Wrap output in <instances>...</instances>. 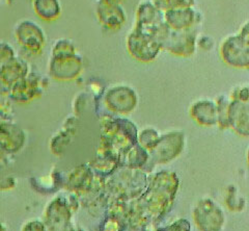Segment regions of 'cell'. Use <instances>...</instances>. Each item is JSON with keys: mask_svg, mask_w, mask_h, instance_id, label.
Listing matches in <instances>:
<instances>
[{"mask_svg": "<svg viewBox=\"0 0 249 231\" xmlns=\"http://www.w3.org/2000/svg\"><path fill=\"white\" fill-rule=\"evenodd\" d=\"M36 13L45 19L56 18L60 13L58 0H36Z\"/></svg>", "mask_w": 249, "mask_h": 231, "instance_id": "obj_3", "label": "cell"}, {"mask_svg": "<svg viewBox=\"0 0 249 231\" xmlns=\"http://www.w3.org/2000/svg\"><path fill=\"white\" fill-rule=\"evenodd\" d=\"M194 0H154V5L160 11H169L180 7H189L193 5Z\"/></svg>", "mask_w": 249, "mask_h": 231, "instance_id": "obj_4", "label": "cell"}, {"mask_svg": "<svg viewBox=\"0 0 249 231\" xmlns=\"http://www.w3.org/2000/svg\"><path fill=\"white\" fill-rule=\"evenodd\" d=\"M198 12H196L189 7H180L166 11L164 14L165 23L171 28L176 30L190 28L196 24L198 20Z\"/></svg>", "mask_w": 249, "mask_h": 231, "instance_id": "obj_1", "label": "cell"}, {"mask_svg": "<svg viewBox=\"0 0 249 231\" xmlns=\"http://www.w3.org/2000/svg\"><path fill=\"white\" fill-rule=\"evenodd\" d=\"M120 1H122V0H101V2L107 4H119Z\"/></svg>", "mask_w": 249, "mask_h": 231, "instance_id": "obj_5", "label": "cell"}, {"mask_svg": "<svg viewBox=\"0 0 249 231\" xmlns=\"http://www.w3.org/2000/svg\"><path fill=\"white\" fill-rule=\"evenodd\" d=\"M97 12L100 21L108 28L120 27L124 21H126V14L119 4H107L100 2Z\"/></svg>", "mask_w": 249, "mask_h": 231, "instance_id": "obj_2", "label": "cell"}]
</instances>
